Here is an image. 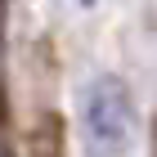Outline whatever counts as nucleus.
I'll return each mask as SVG.
<instances>
[{"mask_svg": "<svg viewBox=\"0 0 157 157\" xmlns=\"http://www.w3.org/2000/svg\"><path fill=\"white\" fill-rule=\"evenodd\" d=\"M32 157H63V126L59 117H40L36 130H32Z\"/></svg>", "mask_w": 157, "mask_h": 157, "instance_id": "nucleus-2", "label": "nucleus"}, {"mask_svg": "<svg viewBox=\"0 0 157 157\" xmlns=\"http://www.w3.org/2000/svg\"><path fill=\"white\" fill-rule=\"evenodd\" d=\"M85 135L99 153H117L130 139V94L121 90V81L112 76H99L90 90H85Z\"/></svg>", "mask_w": 157, "mask_h": 157, "instance_id": "nucleus-1", "label": "nucleus"}]
</instances>
